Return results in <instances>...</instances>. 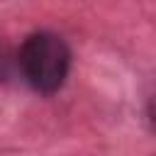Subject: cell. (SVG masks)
I'll use <instances>...</instances> for the list:
<instances>
[{
    "mask_svg": "<svg viewBox=\"0 0 156 156\" xmlns=\"http://www.w3.org/2000/svg\"><path fill=\"white\" fill-rule=\"evenodd\" d=\"M20 66L27 83L44 95L56 93L71 68V51L58 34L37 32L24 39L20 49Z\"/></svg>",
    "mask_w": 156,
    "mask_h": 156,
    "instance_id": "cell-1",
    "label": "cell"
}]
</instances>
